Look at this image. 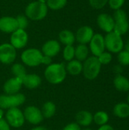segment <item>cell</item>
<instances>
[{"instance_id": "obj_1", "label": "cell", "mask_w": 129, "mask_h": 130, "mask_svg": "<svg viewBox=\"0 0 129 130\" xmlns=\"http://www.w3.org/2000/svg\"><path fill=\"white\" fill-rule=\"evenodd\" d=\"M67 76L65 65L62 62L51 63L44 70L46 80L52 85H59L62 83Z\"/></svg>"}, {"instance_id": "obj_2", "label": "cell", "mask_w": 129, "mask_h": 130, "mask_svg": "<svg viewBox=\"0 0 129 130\" xmlns=\"http://www.w3.org/2000/svg\"><path fill=\"white\" fill-rule=\"evenodd\" d=\"M46 4L39 1H34L29 3L25 8V16L31 21H41L44 19L48 13Z\"/></svg>"}, {"instance_id": "obj_3", "label": "cell", "mask_w": 129, "mask_h": 130, "mask_svg": "<svg viewBox=\"0 0 129 130\" xmlns=\"http://www.w3.org/2000/svg\"><path fill=\"white\" fill-rule=\"evenodd\" d=\"M102 65L100 63L97 56H89L86 60L83 62L82 74L84 77L87 80L96 79L101 71Z\"/></svg>"}, {"instance_id": "obj_4", "label": "cell", "mask_w": 129, "mask_h": 130, "mask_svg": "<svg viewBox=\"0 0 129 130\" xmlns=\"http://www.w3.org/2000/svg\"><path fill=\"white\" fill-rule=\"evenodd\" d=\"M43 54L36 48H27L21 54L22 63L28 67H37L41 65Z\"/></svg>"}, {"instance_id": "obj_5", "label": "cell", "mask_w": 129, "mask_h": 130, "mask_svg": "<svg viewBox=\"0 0 129 130\" xmlns=\"http://www.w3.org/2000/svg\"><path fill=\"white\" fill-rule=\"evenodd\" d=\"M104 41L106 50L112 54H117L125 48V43L122 36L115 31L106 34L104 37Z\"/></svg>"}, {"instance_id": "obj_6", "label": "cell", "mask_w": 129, "mask_h": 130, "mask_svg": "<svg viewBox=\"0 0 129 130\" xmlns=\"http://www.w3.org/2000/svg\"><path fill=\"white\" fill-rule=\"evenodd\" d=\"M26 101V97L21 93L15 94H1L0 95V108L8 110L14 107H19Z\"/></svg>"}, {"instance_id": "obj_7", "label": "cell", "mask_w": 129, "mask_h": 130, "mask_svg": "<svg viewBox=\"0 0 129 130\" xmlns=\"http://www.w3.org/2000/svg\"><path fill=\"white\" fill-rule=\"evenodd\" d=\"M113 19L115 21L113 31L121 36L125 34L129 30V21L126 12L122 8L116 10L113 14Z\"/></svg>"}, {"instance_id": "obj_8", "label": "cell", "mask_w": 129, "mask_h": 130, "mask_svg": "<svg viewBox=\"0 0 129 130\" xmlns=\"http://www.w3.org/2000/svg\"><path fill=\"white\" fill-rule=\"evenodd\" d=\"M5 120L11 127L17 129L24 126L25 119L23 111L19 107H14L7 110L5 113Z\"/></svg>"}, {"instance_id": "obj_9", "label": "cell", "mask_w": 129, "mask_h": 130, "mask_svg": "<svg viewBox=\"0 0 129 130\" xmlns=\"http://www.w3.org/2000/svg\"><path fill=\"white\" fill-rule=\"evenodd\" d=\"M17 57V50L10 43L0 44V62L4 65L12 64Z\"/></svg>"}, {"instance_id": "obj_10", "label": "cell", "mask_w": 129, "mask_h": 130, "mask_svg": "<svg viewBox=\"0 0 129 130\" xmlns=\"http://www.w3.org/2000/svg\"><path fill=\"white\" fill-rule=\"evenodd\" d=\"M25 121L33 126H38L43 121L41 110L33 105L27 106L23 111Z\"/></svg>"}, {"instance_id": "obj_11", "label": "cell", "mask_w": 129, "mask_h": 130, "mask_svg": "<svg viewBox=\"0 0 129 130\" xmlns=\"http://www.w3.org/2000/svg\"><path fill=\"white\" fill-rule=\"evenodd\" d=\"M28 42V34L25 30L17 29L11 34L10 43L16 49L21 50L24 48Z\"/></svg>"}, {"instance_id": "obj_12", "label": "cell", "mask_w": 129, "mask_h": 130, "mask_svg": "<svg viewBox=\"0 0 129 130\" xmlns=\"http://www.w3.org/2000/svg\"><path fill=\"white\" fill-rule=\"evenodd\" d=\"M89 44V50L92 53V56H98L102 53L106 51L104 37L101 34H94Z\"/></svg>"}, {"instance_id": "obj_13", "label": "cell", "mask_w": 129, "mask_h": 130, "mask_svg": "<svg viewBox=\"0 0 129 130\" xmlns=\"http://www.w3.org/2000/svg\"><path fill=\"white\" fill-rule=\"evenodd\" d=\"M97 23L98 27L106 34L114 30L115 21L113 17L106 13H101L97 16Z\"/></svg>"}, {"instance_id": "obj_14", "label": "cell", "mask_w": 129, "mask_h": 130, "mask_svg": "<svg viewBox=\"0 0 129 130\" xmlns=\"http://www.w3.org/2000/svg\"><path fill=\"white\" fill-rule=\"evenodd\" d=\"M23 87L22 78L17 77H12L3 85V91L5 94H15L20 93L21 89Z\"/></svg>"}, {"instance_id": "obj_15", "label": "cell", "mask_w": 129, "mask_h": 130, "mask_svg": "<svg viewBox=\"0 0 129 130\" xmlns=\"http://www.w3.org/2000/svg\"><path fill=\"white\" fill-rule=\"evenodd\" d=\"M75 40L78 42L79 44H88L94 35V31L93 28L90 26L84 25L79 27L76 32Z\"/></svg>"}, {"instance_id": "obj_16", "label": "cell", "mask_w": 129, "mask_h": 130, "mask_svg": "<svg viewBox=\"0 0 129 130\" xmlns=\"http://www.w3.org/2000/svg\"><path fill=\"white\" fill-rule=\"evenodd\" d=\"M61 51V43L56 40H49L42 46L41 52L44 56L51 58L56 56Z\"/></svg>"}, {"instance_id": "obj_17", "label": "cell", "mask_w": 129, "mask_h": 130, "mask_svg": "<svg viewBox=\"0 0 129 130\" xmlns=\"http://www.w3.org/2000/svg\"><path fill=\"white\" fill-rule=\"evenodd\" d=\"M18 29L16 18L3 16L0 18V30L5 34H11Z\"/></svg>"}, {"instance_id": "obj_18", "label": "cell", "mask_w": 129, "mask_h": 130, "mask_svg": "<svg viewBox=\"0 0 129 130\" xmlns=\"http://www.w3.org/2000/svg\"><path fill=\"white\" fill-rule=\"evenodd\" d=\"M23 86L29 90H34L40 87L42 83L41 77L35 73L26 74L22 78Z\"/></svg>"}, {"instance_id": "obj_19", "label": "cell", "mask_w": 129, "mask_h": 130, "mask_svg": "<svg viewBox=\"0 0 129 130\" xmlns=\"http://www.w3.org/2000/svg\"><path fill=\"white\" fill-rule=\"evenodd\" d=\"M75 120L81 127H89L93 123V114L88 110H80L75 115Z\"/></svg>"}, {"instance_id": "obj_20", "label": "cell", "mask_w": 129, "mask_h": 130, "mask_svg": "<svg viewBox=\"0 0 129 130\" xmlns=\"http://www.w3.org/2000/svg\"><path fill=\"white\" fill-rule=\"evenodd\" d=\"M65 69L67 74H69L72 76H78L82 73L83 62L74 59L68 62V63L65 65Z\"/></svg>"}, {"instance_id": "obj_21", "label": "cell", "mask_w": 129, "mask_h": 130, "mask_svg": "<svg viewBox=\"0 0 129 130\" xmlns=\"http://www.w3.org/2000/svg\"><path fill=\"white\" fill-rule=\"evenodd\" d=\"M115 117L119 119H127L129 117V104L127 102H119L116 104L113 110Z\"/></svg>"}, {"instance_id": "obj_22", "label": "cell", "mask_w": 129, "mask_h": 130, "mask_svg": "<svg viewBox=\"0 0 129 130\" xmlns=\"http://www.w3.org/2000/svg\"><path fill=\"white\" fill-rule=\"evenodd\" d=\"M113 85L118 91H129V79L122 75H117L115 76L113 78Z\"/></svg>"}, {"instance_id": "obj_23", "label": "cell", "mask_w": 129, "mask_h": 130, "mask_svg": "<svg viewBox=\"0 0 129 130\" xmlns=\"http://www.w3.org/2000/svg\"><path fill=\"white\" fill-rule=\"evenodd\" d=\"M59 42L65 46L73 45L75 40V34L68 29H64L61 30L59 34Z\"/></svg>"}, {"instance_id": "obj_24", "label": "cell", "mask_w": 129, "mask_h": 130, "mask_svg": "<svg viewBox=\"0 0 129 130\" xmlns=\"http://www.w3.org/2000/svg\"><path fill=\"white\" fill-rule=\"evenodd\" d=\"M89 47L85 44H78L75 47V59L80 62L86 60L89 57Z\"/></svg>"}, {"instance_id": "obj_25", "label": "cell", "mask_w": 129, "mask_h": 130, "mask_svg": "<svg viewBox=\"0 0 129 130\" xmlns=\"http://www.w3.org/2000/svg\"><path fill=\"white\" fill-rule=\"evenodd\" d=\"M40 110L43 116V118L50 119L52 117H54V115L56 114V106L52 101H46L43 104L42 108Z\"/></svg>"}, {"instance_id": "obj_26", "label": "cell", "mask_w": 129, "mask_h": 130, "mask_svg": "<svg viewBox=\"0 0 129 130\" xmlns=\"http://www.w3.org/2000/svg\"><path fill=\"white\" fill-rule=\"evenodd\" d=\"M109 121V114L104 110H99L93 115V123L98 126L108 124Z\"/></svg>"}, {"instance_id": "obj_27", "label": "cell", "mask_w": 129, "mask_h": 130, "mask_svg": "<svg viewBox=\"0 0 129 130\" xmlns=\"http://www.w3.org/2000/svg\"><path fill=\"white\" fill-rule=\"evenodd\" d=\"M11 72L13 74L14 77H17L21 78H23V77L27 74L25 66L23 63H19V62L14 63L11 66Z\"/></svg>"}, {"instance_id": "obj_28", "label": "cell", "mask_w": 129, "mask_h": 130, "mask_svg": "<svg viewBox=\"0 0 129 130\" xmlns=\"http://www.w3.org/2000/svg\"><path fill=\"white\" fill-rule=\"evenodd\" d=\"M68 0H47L46 5L48 8L51 10H60L65 7L67 5Z\"/></svg>"}, {"instance_id": "obj_29", "label": "cell", "mask_w": 129, "mask_h": 130, "mask_svg": "<svg viewBox=\"0 0 129 130\" xmlns=\"http://www.w3.org/2000/svg\"><path fill=\"white\" fill-rule=\"evenodd\" d=\"M117 60L119 64L122 66H129V51L123 49L117 53Z\"/></svg>"}, {"instance_id": "obj_30", "label": "cell", "mask_w": 129, "mask_h": 130, "mask_svg": "<svg viewBox=\"0 0 129 130\" xmlns=\"http://www.w3.org/2000/svg\"><path fill=\"white\" fill-rule=\"evenodd\" d=\"M63 59L68 62L75 59V46L73 45L65 46L62 51Z\"/></svg>"}, {"instance_id": "obj_31", "label": "cell", "mask_w": 129, "mask_h": 130, "mask_svg": "<svg viewBox=\"0 0 129 130\" xmlns=\"http://www.w3.org/2000/svg\"><path fill=\"white\" fill-rule=\"evenodd\" d=\"M100 63L103 65H109L113 60V54L108 51H104L100 56H97Z\"/></svg>"}, {"instance_id": "obj_32", "label": "cell", "mask_w": 129, "mask_h": 130, "mask_svg": "<svg viewBox=\"0 0 129 130\" xmlns=\"http://www.w3.org/2000/svg\"><path fill=\"white\" fill-rule=\"evenodd\" d=\"M16 20H17L19 29L25 30L27 27L28 24H29V21H28L29 19L25 16V14L24 15V14H20V15L17 16L16 17Z\"/></svg>"}, {"instance_id": "obj_33", "label": "cell", "mask_w": 129, "mask_h": 130, "mask_svg": "<svg viewBox=\"0 0 129 130\" xmlns=\"http://www.w3.org/2000/svg\"><path fill=\"white\" fill-rule=\"evenodd\" d=\"M90 5L94 9H101L108 4V0H88Z\"/></svg>"}, {"instance_id": "obj_34", "label": "cell", "mask_w": 129, "mask_h": 130, "mask_svg": "<svg viewBox=\"0 0 129 130\" xmlns=\"http://www.w3.org/2000/svg\"><path fill=\"white\" fill-rule=\"evenodd\" d=\"M125 0H108V5H109L110 8L116 11L122 8L125 4Z\"/></svg>"}, {"instance_id": "obj_35", "label": "cell", "mask_w": 129, "mask_h": 130, "mask_svg": "<svg viewBox=\"0 0 129 130\" xmlns=\"http://www.w3.org/2000/svg\"><path fill=\"white\" fill-rule=\"evenodd\" d=\"M62 130H81V127L75 122L67 124Z\"/></svg>"}, {"instance_id": "obj_36", "label": "cell", "mask_w": 129, "mask_h": 130, "mask_svg": "<svg viewBox=\"0 0 129 130\" xmlns=\"http://www.w3.org/2000/svg\"><path fill=\"white\" fill-rule=\"evenodd\" d=\"M0 130H11V126L5 120V118L0 120Z\"/></svg>"}, {"instance_id": "obj_37", "label": "cell", "mask_w": 129, "mask_h": 130, "mask_svg": "<svg viewBox=\"0 0 129 130\" xmlns=\"http://www.w3.org/2000/svg\"><path fill=\"white\" fill-rule=\"evenodd\" d=\"M113 72L116 74V75H122V72H123V68L119 64L115 65L113 67Z\"/></svg>"}, {"instance_id": "obj_38", "label": "cell", "mask_w": 129, "mask_h": 130, "mask_svg": "<svg viewBox=\"0 0 129 130\" xmlns=\"http://www.w3.org/2000/svg\"><path fill=\"white\" fill-rule=\"evenodd\" d=\"M51 63H52V58L49 57V56H44V55H43V59H42L41 65L43 64V65H45V66H47L50 65Z\"/></svg>"}, {"instance_id": "obj_39", "label": "cell", "mask_w": 129, "mask_h": 130, "mask_svg": "<svg viewBox=\"0 0 129 130\" xmlns=\"http://www.w3.org/2000/svg\"><path fill=\"white\" fill-rule=\"evenodd\" d=\"M97 130H115V129L109 124H106L101 126H99Z\"/></svg>"}, {"instance_id": "obj_40", "label": "cell", "mask_w": 129, "mask_h": 130, "mask_svg": "<svg viewBox=\"0 0 129 130\" xmlns=\"http://www.w3.org/2000/svg\"><path fill=\"white\" fill-rule=\"evenodd\" d=\"M30 130H48L45 126H36L33 128H32Z\"/></svg>"}, {"instance_id": "obj_41", "label": "cell", "mask_w": 129, "mask_h": 130, "mask_svg": "<svg viewBox=\"0 0 129 130\" xmlns=\"http://www.w3.org/2000/svg\"><path fill=\"white\" fill-rule=\"evenodd\" d=\"M5 117V112H4V110L0 108V120L1 119H3Z\"/></svg>"}, {"instance_id": "obj_42", "label": "cell", "mask_w": 129, "mask_h": 130, "mask_svg": "<svg viewBox=\"0 0 129 130\" xmlns=\"http://www.w3.org/2000/svg\"><path fill=\"white\" fill-rule=\"evenodd\" d=\"M37 1H39L42 3H45V4H46V2H47V0H37Z\"/></svg>"}, {"instance_id": "obj_43", "label": "cell", "mask_w": 129, "mask_h": 130, "mask_svg": "<svg viewBox=\"0 0 129 130\" xmlns=\"http://www.w3.org/2000/svg\"><path fill=\"white\" fill-rule=\"evenodd\" d=\"M81 130H93L92 129H90V128H89V127H85L84 129H83Z\"/></svg>"}, {"instance_id": "obj_44", "label": "cell", "mask_w": 129, "mask_h": 130, "mask_svg": "<svg viewBox=\"0 0 129 130\" xmlns=\"http://www.w3.org/2000/svg\"><path fill=\"white\" fill-rule=\"evenodd\" d=\"M127 103L129 104V91H128V98H127Z\"/></svg>"}]
</instances>
